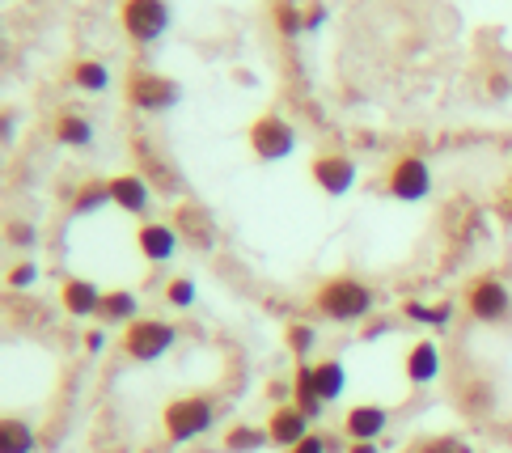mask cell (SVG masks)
Returning <instances> with one entry per match:
<instances>
[{
  "label": "cell",
  "instance_id": "obj_1",
  "mask_svg": "<svg viewBox=\"0 0 512 453\" xmlns=\"http://www.w3.org/2000/svg\"><path fill=\"white\" fill-rule=\"evenodd\" d=\"M373 305H377V293L356 276H331L314 293V310L331 322H364L373 314Z\"/></svg>",
  "mask_w": 512,
  "mask_h": 453
},
{
  "label": "cell",
  "instance_id": "obj_2",
  "mask_svg": "<svg viewBox=\"0 0 512 453\" xmlns=\"http://www.w3.org/2000/svg\"><path fill=\"white\" fill-rule=\"evenodd\" d=\"M212 424H216V403L208 394H182L161 407V432H166V441H174V445L199 441L204 432H212Z\"/></svg>",
  "mask_w": 512,
  "mask_h": 453
},
{
  "label": "cell",
  "instance_id": "obj_3",
  "mask_svg": "<svg viewBox=\"0 0 512 453\" xmlns=\"http://www.w3.org/2000/svg\"><path fill=\"white\" fill-rule=\"evenodd\" d=\"M123 98L132 111H144V115H161L170 111V106H178L182 98V85L174 77H161V72L153 68H127L123 77Z\"/></svg>",
  "mask_w": 512,
  "mask_h": 453
},
{
  "label": "cell",
  "instance_id": "obj_4",
  "mask_svg": "<svg viewBox=\"0 0 512 453\" xmlns=\"http://www.w3.org/2000/svg\"><path fill=\"white\" fill-rule=\"evenodd\" d=\"M174 343H178V331L166 318H136L132 326H123L119 348L127 360H136V365H153V360L166 356Z\"/></svg>",
  "mask_w": 512,
  "mask_h": 453
},
{
  "label": "cell",
  "instance_id": "obj_5",
  "mask_svg": "<svg viewBox=\"0 0 512 453\" xmlns=\"http://www.w3.org/2000/svg\"><path fill=\"white\" fill-rule=\"evenodd\" d=\"M119 26L136 47H149L170 30V5L166 0H123Z\"/></svg>",
  "mask_w": 512,
  "mask_h": 453
},
{
  "label": "cell",
  "instance_id": "obj_6",
  "mask_svg": "<svg viewBox=\"0 0 512 453\" xmlns=\"http://www.w3.org/2000/svg\"><path fill=\"white\" fill-rule=\"evenodd\" d=\"M246 140H250V153L259 161H284V157H292V149H297V128H292L284 115L267 111L250 123Z\"/></svg>",
  "mask_w": 512,
  "mask_h": 453
},
{
  "label": "cell",
  "instance_id": "obj_7",
  "mask_svg": "<svg viewBox=\"0 0 512 453\" xmlns=\"http://www.w3.org/2000/svg\"><path fill=\"white\" fill-rule=\"evenodd\" d=\"M462 305H466V314L474 322H504L512 314V293H508V284L496 280V276H474L466 284V293H462Z\"/></svg>",
  "mask_w": 512,
  "mask_h": 453
},
{
  "label": "cell",
  "instance_id": "obj_8",
  "mask_svg": "<svg viewBox=\"0 0 512 453\" xmlns=\"http://www.w3.org/2000/svg\"><path fill=\"white\" fill-rule=\"evenodd\" d=\"M386 191L402 204H419V199H428L432 191V170L428 161L419 153H402L390 161V174H386Z\"/></svg>",
  "mask_w": 512,
  "mask_h": 453
},
{
  "label": "cell",
  "instance_id": "obj_9",
  "mask_svg": "<svg viewBox=\"0 0 512 453\" xmlns=\"http://www.w3.org/2000/svg\"><path fill=\"white\" fill-rule=\"evenodd\" d=\"M309 178L322 195H347L356 187V161L347 153H314L309 157Z\"/></svg>",
  "mask_w": 512,
  "mask_h": 453
},
{
  "label": "cell",
  "instance_id": "obj_10",
  "mask_svg": "<svg viewBox=\"0 0 512 453\" xmlns=\"http://www.w3.org/2000/svg\"><path fill=\"white\" fill-rule=\"evenodd\" d=\"M309 415L301 411V407H292V403H280V407H271V415H267V437H271V445L276 449H292V445H301L305 437H309Z\"/></svg>",
  "mask_w": 512,
  "mask_h": 453
},
{
  "label": "cell",
  "instance_id": "obj_11",
  "mask_svg": "<svg viewBox=\"0 0 512 453\" xmlns=\"http://www.w3.org/2000/svg\"><path fill=\"white\" fill-rule=\"evenodd\" d=\"M178 246H182L178 229L166 225V221H144L136 229V250H140L144 263H170L178 255Z\"/></svg>",
  "mask_w": 512,
  "mask_h": 453
},
{
  "label": "cell",
  "instance_id": "obj_12",
  "mask_svg": "<svg viewBox=\"0 0 512 453\" xmlns=\"http://www.w3.org/2000/svg\"><path fill=\"white\" fill-rule=\"evenodd\" d=\"M132 157H136V174L144 178V183L157 187V191H166V195L174 199V191H178L182 183H178V174L166 166V157H157L149 140H132Z\"/></svg>",
  "mask_w": 512,
  "mask_h": 453
},
{
  "label": "cell",
  "instance_id": "obj_13",
  "mask_svg": "<svg viewBox=\"0 0 512 453\" xmlns=\"http://www.w3.org/2000/svg\"><path fill=\"white\" fill-rule=\"evenodd\" d=\"M386 428H390V411L377 407V403H356V407H347V415H343L347 441H377Z\"/></svg>",
  "mask_w": 512,
  "mask_h": 453
},
{
  "label": "cell",
  "instance_id": "obj_14",
  "mask_svg": "<svg viewBox=\"0 0 512 453\" xmlns=\"http://www.w3.org/2000/svg\"><path fill=\"white\" fill-rule=\"evenodd\" d=\"M60 305H64V314H72V318H98L102 288L94 280H85V276H68L60 284Z\"/></svg>",
  "mask_w": 512,
  "mask_h": 453
},
{
  "label": "cell",
  "instance_id": "obj_15",
  "mask_svg": "<svg viewBox=\"0 0 512 453\" xmlns=\"http://www.w3.org/2000/svg\"><path fill=\"white\" fill-rule=\"evenodd\" d=\"M174 229H178V238L195 246V250H212L216 246V229H212V216L199 208V204H182L174 212Z\"/></svg>",
  "mask_w": 512,
  "mask_h": 453
},
{
  "label": "cell",
  "instance_id": "obj_16",
  "mask_svg": "<svg viewBox=\"0 0 512 453\" xmlns=\"http://www.w3.org/2000/svg\"><path fill=\"white\" fill-rule=\"evenodd\" d=\"M111 183V204L123 208V212H132V216H144L153 204V187L144 183V178L132 170V174H115V178H106Z\"/></svg>",
  "mask_w": 512,
  "mask_h": 453
},
{
  "label": "cell",
  "instance_id": "obj_17",
  "mask_svg": "<svg viewBox=\"0 0 512 453\" xmlns=\"http://www.w3.org/2000/svg\"><path fill=\"white\" fill-rule=\"evenodd\" d=\"M402 373H407L411 386H432L441 377V348L432 339H419L407 348V360H402Z\"/></svg>",
  "mask_w": 512,
  "mask_h": 453
},
{
  "label": "cell",
  "instance_id": "obj_18",
  "mask_svg": "<svg viewBox=\"0 0 512 453\" xmlns=\"http://www.w3.org/2000/svg\"><path fill=\"white\" fill-rule=\"evenodd\" d=\"M136 318H140V297L132 293V288H106L98 322L102 326H132Z\"/></svg>",
  "mask_w": 512,
  "mask_h": 453
},
{
  "label": "cell",
  "instance_id": "obj_19",
  "mask_svg": "<svg viewBox=\"0 0 512 453\" xmlns=\"http://www.w3.org/2000/svg\"><path fill=\"white\" fill-rule=\"evenodd\" d=\"M292 407H301L309 420H318L322 415V394H318V382H314V365L309 360H301L297 373H292Z\"/></svg>",
  "mask_w": 512,
  "mask_h": 453
},
{
  "label": "cell",
  "instance_id": "obj_20",
  "mask_svg": "<svg viewBox=\"0 0 512 453\" xmlns=\"http://www.w3.org/2000/svg\"><path fill=\"white\" fill-rule=\"evenodd\" d=\"M68 81H72V89H81V94H102V89L111 85V68L94 56H81V60H72Z\"/></svg>",
  "mask_w": 512,
  "mask_h": 453
},
{
  "label": "cell",
  "instance_id": "obj_21",
  "mask_svg": "<svg viewBox=\"0 0 512 453\" xmlns=\"http://www.w3.org/2000/svg\"><path fill=\"white\" fill-rule=\"evenodd\" d=\"M51 132H56V140L68 144V149H89V144H94V123L77 111H60L56 123H51Z\"/></svg>",
  "mask_w": 512,
  "mask_h": 453
},
{
  "label": "cell",
  "instance_id": "obj_22",
  "mask_svg": "<svg viewBox=\"0 0 512 453\" xmlns=\"http://www.w3.org/2000/svg\"><path fill=\"white\" fill-rule=\"evenodd\" d=\"M314 382H318L322 403H339L343 390H347V369H343V360H318V365H314Z\"/></svg>",
  "mask_w": 512,
  "mask_h": 453
},
{
  "label": "cell",
  "instance_id": "obj_23",
  "mask_svg": "<svg viewBox=\"0 0 512 453\" xmlns=\"http://www.w3.org/2000/svg\"><path fill=\"white\" fill-rule=\"evenodd\" d=\"M0 453H34V428L22 415H5V424H0Z\"/></svg>",
  "mask_w": 512,
  "mask_h": 453
},
{
  "label": "cell",
  "instance_id": "obj_24",
  "mask_svg": "<svg viewBox=\"0 0 512 453\" xmlns=\"http://www.w3.org/2000/svg\"><path fill=\"white\" fill-rule=\"evenodd\" d=\"M271 445L267 428H254V424H233L225 432V453H263Z\"/></svg>",
  "mask_w": 512,
  "mask_h": 453
},
{
  "label": "cell",
  "instance_id": "obj_25",
  "mask_svg": "<svg viewBox=\"0 0 512 453\" xmlns=\"http://www.w3.org/2000/svg\"><path fill=\"white\" fill-rule=\"evenodd\" d=\"M102 204H111V183H106V178H89V183H81L77 195H72V216H85Z\"/></svg>",
  "mask_w": 512,
  "mask_h": 453
},
{
  "label": "cell",
  "instance_id": "obj_26",
  "mask_svg": "<svg viewBox=\"0 0 512 453\" xmlns=\"http://www.w3.org/2000/svg\"><path fill=\"white\" fill-rule=\"evenodd\" d=\"M402 314H407L411 322H424V326H449V318H453V301H436V305L407 301V305H402Z\"/></svg>",
  "mask_w": 512,
  "mask_h": 453
},
{
  "label": "cell",
  "instance_id": "obj_27",
  "mask_svg": "<svg viewBox=\"0 0 512 453\" xmlns=\"http://www.w3.org/2000/svg\"><path fill=\"white\" fill-rule=\"evenodd\" d=\"M271 22H276V30L284 39H297L305 30V9H297L292 0H276V5H271Z\"/></svg>",
  "mask_w": 512,
  "mask_h": 453
},
{
  "label": "cell",
  "instance_id": "obj_28",
  "mask_svg": "<svg viewBox=\"0 0 512 453\" xmlns=\"http://www.w3.org/2000/svg\"><path fill=\"white\" fill-rule=\"evenodd\" d=\"M284 339H288V352L297 356V360H305L309 352H314V339H318V335H314V326H305V322H292Z\"/></svg>",
  "mask_w": 512,
  "mask_h": 453
},
{
  "label": "cell",
  "instance_id": "obj_29",
  "mask_svg": "<svg viewBox=\"0 0 512 453\" xmlns=\"http://www.w3.org/2000/svg\"><path fill=\"white\" fill-rule=\"evenodd\" d=\"M166 301L174 305V310H191L195 305V280L191 276H174L166 284Z\"/></svg>",
  "mask_w": 512,
  "mask_h": 453
},
{
  "label": "cell",
  "instance_id": "obj_30",
  "mask_svg": "<svg viewBox=\"0 0 512 453\" xmlns=\"http://www.w3.org/2000/svg\"><path fill=\"white\" fill-rule=\"evenodd\" d=\"M34 280H39V267L34 263H17V267H9V276H5V284L13 288V293H22V288H30Z\"/></svg>",
  "mask_w": 512,
  "mask_h": 453
},
{
  "label": "cell",
  "instance_id": "obj_31",
  "mask_svg": "<svg viewBox=\"0 0 512 453\" xmlns=\"http://www.w3.org/2000/svg\"><path fill=\"white\" fill-rule=\"evenodd\" d=\"M419 453H474V449L462 437H432V441L419 445Z\"/></svg>",
  "mask_w": 512,
  "mask_h": 453
},
{
  "label": "cell",
  "instance_id": "obj_32",
  "mask_svg": "<svg viewBox=\"0 0 512 453\" xmlns=\"http://www.w3.org/2000/svg\"><path fill=\"white\" fill-rule=\"evenodd\" d=\"M288 453H331V445H326V441L318 437V432H309V437H305L301 445H292Z\"/></svg>",
  "mask_w": 512,
  "mask_h": 453
},
{
  "label": "cell",
  "instance_id": "obj_33",
  "mask_svg": "<svg viewBox=\"0 0 512 453\" xmlns=\"http://www.w3.org/2000/svg\"><path fill=\"white\" fill-rule=\"evenodd\" d=\"M9 242H13V246H30V242H34V229H30L26 221H13V225H9Z\"/></svg>",
  "mask_w": 512,
  "mask_h": 453
},
{
  "label": "cell",
  "instance_id": "obj_34",
  "mask_svg": "<svg viewBox=\"0 0 512 453\" xmlns=\"http://www.w3.org/2000/svg\"><path fill=\"white\" fill-rule=\"evenodd\" d=\"M322 17H326V9L318 5V0H314V5H305V30H318Z\"/></svg>",
  "mask_w": 512,
  "mask_h": 453
},
{
  "label": "cell",
  "instance_id": "obj_35",
  "mask_svg": "<svg viewBox=\"0 0 512 453\" xmlns=\"http://www.w3.org/2000/svg\"><path fill=\"white\" fill-rule=\"evenodd\" d=\"M347 453H381V449H377V441H352Z\"/></svg>",
  "mask_w": 512,
  "mask_h": 453
},
{
  "label": "cell",
  "instance_id": "obj_36",
  "mask_svg": "<svg viewBox=\"0 0 512 453\" xmlns=\"http://www.w3.org/2000/svg\"><path fill=\"white\" fill-rule=\"evenodd\" d=\"M102 343H106V335H102V331H89V335H85V348H89V352H98Z\"/></svg>",
  "mask_w": 512,
  "mask_h": 453
},
{
  "label": "cell",
  "instance_id": "obj_37",
  "mask_svg": "<svg viewBox=\"0 0 512 453\" xmlns=\"http://www.w3.org/2000/svg\"><path fill=\"white\" fill-rule=\"evenodd\" d=\"M504 89H508V77H491V98H504Z\"/></svg>",
  "mask_w": 512,
  "mask_h": 453
}]
</instances>
